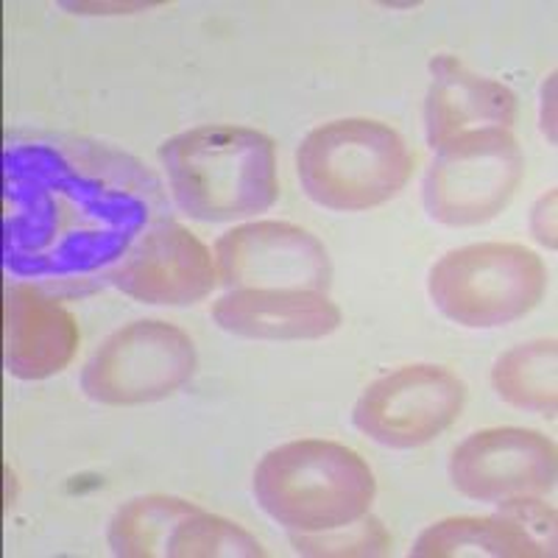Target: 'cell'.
Wrapping results in <instances>:
<instances>
[{
  "label": "cell",
  "mask_w": 558,
  "mask_h": 558,
  "mask_svg": "<svg viewBox=\"0 0 558 558\" xmlns=\"http://www.w3.org/2000/svg\"><path fill=\"white\" fill-rule=\"evenodd\" d=\"M166 187L137 157L64 132L3 146V268L53 296L109 288L134 243L168 221Z\"/></svg>",
  "instance_id": "obj_1"
},
{
  "label": "cell",
  "mask_w": 558,
  "mask_h": 558,
  "mask_svg": "<svg viewBox=\"0 0 558 558\" xmlns=\"http://www.w3.org/2000/svg\"><path fill=\"white\" fill-rule=\"evenodd\" d=\"M173 202L204 223L266 213L279 198L277 148L268 134L232 123L187 129L159 146Z\"/></svg>",
  "instance_id": "obj_2"
},
{
  "label": "cell",
  "mask_w": 558,
  "mask_h": 558,
  "mask_svg": "<svg viewBox=\"0 0 558 558\" xmlns=\"http://www.w3.org/2000/svg\"><path fill=\"white\" fill-rule=\"evenodd\" d=\"M377 481L355 450L302 438L274 447L254 470V497L288 533H324L368 514Z\"/></svg>",
  "instance_id": "obj_3"
},
{
  "label": "cell",
  "mask_w": 558,
  "mask_h": 558,
  "mask_svg": "<svg viewBox=\"0 0 558 558\" xmlns=\"http://www.w3.org/2000/svg\"><path fill=\"white\" fill-rule=\"evenodd\" d=\"M307 198L332 213H366L400 196L413 157L400 132L368 118H343L316 126L296 151Z\"/></svg>",
  "instance_id": "obj_4"
},
{
  "label": "cell",
  "mask_w": 558,
  "mask_h": 558,
  "mask_svg": "<svg viewBox=\"0 0 558 558\" xmlns=\"http://www.w3.org/2000/svg\"><path fill=\"white\" fill-rule=\"evenodd\" d=\"M547 288L542 257L522 243H472L430 268L427 291L450 322L495 330L539 305Z\"/></svg>",
  "instance_id": "obj_5"
},
{
  "label": "cell",
  "mask_w": 558,
  "mask_h": 558,
  "mask_svg": "<svg viewBox=\"0 0 558 558\" xmlns=\"http://www.w3.org/2000/svg\"><path fill=\"white\" fill-rule=\"evenodd\" d=\"M525 157L508 129H481L436 148L425 173V207L445 227H481L508 207Z\"/></svg>",
  "instance_id": "obj_6"
},
{
  "label": "cell",
  "mask_w": 558,
  "mask_h": 558,
  "mask_svg": "<svg viewBox=\"0 0 558 558\" xmlns=\"http://www.w3.org/2000/svg\"><path fill=\"white\" fill-rule=\"evenodd\" d=\"M196 343L177 324L134 322L112 332L82 372V388L101 405H146L177 393L196 375Z\"/></svg>",
  "instance_id": "obj_7"
},
{
  "label": "cell",
  "mask_w": 558,
  "mask_h": 558,
  "mask_svg": "<svg viewBox=\"0 0 558 558\" xmlns=\"http://www.w3.org/2000/svg\"><path fill=\"white\" fill-rule=\"evenodd\" d=\"M466 386L445 366L416 363L375 380L357 400L352 422L363 436L391 450H413L461 416Z\"/></svg>",
  "instance_id": "obj_8"
},
{
  "label": "cell",
  "mask_w": 558,
  "mask_h": 558,
  "mask_svg": "<svg viewBox=\"0 0 558 558\" xmlns=\"http://www.w3.org/2000/svg\"><path fill=\"white\" fill-rule=\"evenodd\" d=\"M218 282L243 288H302L327 293L332 263L313 232L286 221H252L229 229L216 243Z\"/></svg>",
  "instance_id": "obj_9"
},
{
  "label": "cell",
  "mask_w": 558,
  "mask_h": 558,
  "mask_svg": "<svg viewBox=\"0 0 558 558\" xmlns=\"http://www.w3.org/2000/svg\"><path fill=\"white\" fill-rule=\"evenodd\" d=\"M556 445L527 427L472 433L450 458L452 486L477 502L547 495L556 486Z\"/></svg>",
  "instance_id": "obj_10"
},
{
  "label": "cell",
  "mask_w": 558,
  "mask_h": 558,
  "mask_svg": "<svg viewBox=\"0 0 558 558\" xmlns=\"http://www.w3.org/2000/svg\"><path fill=\"white\" fill-rule=\"evenodd\" d=\"M216 282L209 248L173 218L148 229L109 277V288L146 305L168 307L196 305L213 293Z\"/></svg>",
  "instance_id": "obj_11"
},
{
  "label": "cell",
  "mask_w": 558,
  "mask_h": 558,
  "mask_svg": "<svg viewBox=\"0 0 558 558\" xmlns=\"http://www.w3.org/2000/svg\"><path fill=\"white\" fill-rule=\"evenodd\" d=\"M78 324L59 296L12 279L3 296V363L17 380L59 375L78 349Z\"/></svg>",
  "instance_id": "obj_12"
},
{
  "label": "cell",
  "mask_w": 558,
  "mask_h": 558,
  "mask_svg": "<svg viewBox=\"0 0 558 558\" xmlns=\"http://www.w3.org/2000/svg\"><path fill=\"white\" fill-rule=\"evenodd\" d=\"M221 330L260 341H313L341 327V311L327 293L302 288H243L213 305Z\"/></svg>",
  "instance_id": "obj_13"
},
{
  "label": "cell",
  "mask_w": 558,
  "mask_h": 558,
  "mask_svg": "<svg viewBox=\"0 0 558 558\" xmlns=\"http://www.w3.org/2000/svg\"><path fill=\"white\" fill-rule=\"evenodd\" d=\"M517 121V96L506 84L472 73L461 59L438 53L430 62V89L425 126L430 146L481 129H511Z\"/></svg>",
  "instance_id": "obj_14"
},
{
  "label": "cell",
  "mask_w": 558,
  "mask_h": 558,
  "mask_svg": "<svg viewBox=\"0 0 558 558\" xmlns=\"http://www.w3.org/2000/svg\"><path fill=\"white\" fill-rule=\"evenodd\" d=\"M416 558L497 556V558H542L539 547L506 508L492 517H450L427 527L411 547Z\"/></svg>",
  "instance_id": "obj_15"
},
{
  "label": "cell",
  "mask_w": 558,
  "mask_h": 558,
  "mask_svg": "<svg viewBox=\"0 0 558 558\" xmlns=\"http://www.w3.org/2000/svg\"><path fill=\"white\" fill-rule=\"evenodd\" d=\"M556 338L522 343L495 363L492 383L500 400L522 411H536L553 416L558 405L556 386Z\"/></svg>",
  "instance_id": "obj_16"
},
{
  "label": "cell",
  "mask_w": 558,
  "mask_h": 558,
  "mask_svg": "<svg viewBox=\"0 0 558 558\" xmlns=\"http://www.w3.org/2000/svg\"><path fill=\"white\" fill-rule=\"evenodd\" d=\"M196 502L168 495H146L126 502L114 511L109 522V547L121 558H157L166 556L168 539L184 514H191Z\"/></svg>",
  "instance_id": "obj_17"
},
{
  "label": "cell",
  "mask_w": 558,
  "mask_h": 558,
  "mask_svg": "<svg viewBox=\"0 0 558 558\" xmlns=\"http://www.w3.org/2000/svg\"><path fill=\"white\" fill-rule=\"evenodd\" d=\"M166 556L171 558H260L263 545L238 522L193 508L173 527Z\"/></svg>",
  "instance_id": "obj_18"
},
{
  "label": "cell",
  "mask_w": 558,
  "mask_h": 558,
  "mask_svg": "<svg viewBox=\"0 0 558 558\" xmlns=\"http://www.w3.org/2000/svg\"><path fill=\"white\" fill-rule=\"evenodd\" d=\"M291 542L302 556H386L391 550V536L375 517L336 531L291 533Z\"/></svg>",
  "instance_id": "obj_19"
}]
</instances>
